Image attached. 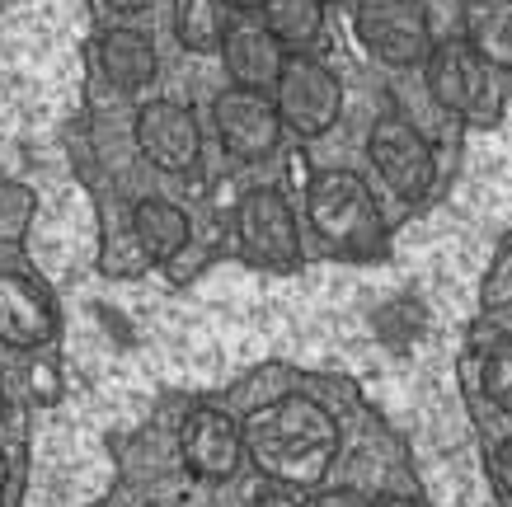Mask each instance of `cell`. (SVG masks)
Here are the masks:
<instances>
[{
	"mask_svg": "<svg viewBox=\"0 0 512 507\" xmlns=\"http://www.w3.org/2000/svg\"><path fill=\"white\" fill-rule=\"evenodd\" d=\"M311 507H376V503L357 489H320L311 498Z\"/></svg>",
	"mask_w": 512,
	"mask_h": 507,
	"instance_id": "ffe728a7",
	"label": "cell"
},
{
	"mask_svg": "<svg viewBox=\"0 0 512 507\" xmlns=\"http://www.w3.org/2000/svg\"><path fill=\"white\" fill-rule=\"evenodd\" d=\"M99 66L118 90H141L156 80V47L137 29H109L99 38Z\"/></svg>",
	"mask_w": 512,
	"mask_h": 507,
	"instance_id": "5bb4252c",
	"label": "cell"
},
{
	"mask_svg": "<svg viewBox=\"0 0 512 507\" xmlns=\"http://www.w3.org/2000/svg\"><path fill=\"white\" fill-rule=\"evenodd\" d=\"M132 235H137V245L146 249V259L170 263V259H179L188 245V216H184V207H174L170 198H141L137 212H132Z\"/></svg>",
	"mask_w": 512,
	"mask_h": 507,
	"instance_id": "9a60e30c",
	"label": "cell"
},
{
	"mask_svg": "<svg viewBox=\"0 0 512 507\" xmlns=\"http://www.w3.org/2000/svg\"><path fill=\"white\" fill-rule=\"evenodd\" d=\"M480 385L489 404L512 414V334L494 338L489 348H484V362H480Z\"/></svg>",
	"mask_w": 512,
	"mask_h": 507,
	"instance_id": "ac0fdd59",
	"label": "cell"
},
{
	"mask_svg": "<svg viewBox=\"0 0 512 507\" xmlns=\"http://www.w3.org/2000/svg\"><path fill=\"white\" fill-rule=\"evenodd\" d=\"M254 507H311V503L301 498V489H292V484H273V479H268L264 489L254 493Z\"/></svg>",
	"mask_w": 512,
	"mask_h": 507,
	"instance_id": "d6986e66",
	"label": "cell"
},
{
	"mask_svg": "<svg viewBox=\"0 0 512 507\" xmlns=\"http://www.w3.org/2000/svg\"><path fill=\"white\" fill-rule=\"evenodd\" d=\"M137 146L165 174H188L202 160V127L193 108L174 104V99H151L137 113Z\"/></svg>",
	"mask_w": 512,
	"mask_h": 507,
	"instance_id": "9c48e42d",
	"label": "cell"
},
{
	"mask_svg": "<svg viewBox=\"0 0 512 507\" xmlns=\"http://www.w3.org/2000/svg\"><path fill=\"white\" fill-rule=\"evenodd\" d=\"M494 479H498V489L512 498V437L494 446Z\"/></svg>",
	"mask_w": 512,
	"mask_h": 507,
	"instance_id": "44dd1931",
	"label": "cell"
},
{
	"mask_svg": "<svg viewBox=\"0 0 512 507\" xmlns=\"http://www.w3.org/2000/svg\"><path fill=\"white\" fill-rule=\"evenodd\" d=\"M212 123H217V137L226 146V155L235 160H268L282 141V113L278 99H268V90H249V85H231V90L217 94L212 104Z\"/></svg>",
	"mask_w": 512,
	"mask_h": 507,
	"instance_id": "8992f818",
	"label": "cell"
},
{
	"mask_svg": "<svg viewBox=\"0 0 512 507\" xmlns=\"http://www.w3.org/2000/svg\"><path fill=\"white\" fill-rule=\"evenodd\" d=\"M179 451H184V465L198 479H235L240 465H245L249 446H245V423H235L226 409H188V418L179 423Z\"/></svg>",
	"mask_w": 512,
	"mask_h": 507,
	"instance_id": "52a82bcc",
	"label": "cell"
},
{
	"mask_svg": "<svg viewBox=\"0 0 512 507\" xmlns=\"http://www.w3.org/2000/svg\"><path fill=\"white\" fill-rule=\"evenodd\" d=\"M113 10H123V15H137V10H146V5H156V0H109Z\"/></svg>",
	"mask_w": 512,
	"mask_h": 507,
	"instance_id": "603a6c76",
	"label": "cell"
},
{
	"mask_svg": "<svg viewBox=\"0 0 512 507\" xmlns=\"http://www.w3.org/2000/svg\"><path fill=\"white\" fill-rule=\"evenodd\" d=\"M5 484H10V461H5V451H0V498H5Z\"/></svg>",
	"mask_w": 512,
	"mask_h": 507,
	"instance_id": "cb8c5ba5",
	"label": "cell"
},
{
	"mask_svg": "<svg viewBox=\"0 0 512 507\" xmlns=\"http://www.w3.org/2000/svg\"><path fill=\"white\" fill-rule=\"evenodd\" d=\"M57 334L52 296L24 273H0V343L10 348H43Z\"/></svg>",
	"mask_w": 512,
	"mask_h": 507,
	"instance_id": "7c38bea8",
	"label": "cell"
},
{
	"mask_svg": "<svg viewBox=\"0 0 512 507\" xmlns=\"http://www.w3.org/2000/svg\"><path fill=\"white\" fill-rule=\"evenodd\" d=\"M367 155H372L376 174L390 184V193H400L404 202H419L433 193L437 179V160L433 146L419 127L400 118V113H381L367 132Z\"/></svg>",
	"mask_w": 512,
	"mask_h": 507,
	"instance_id": "277c9868",
	"label": "cell"
},
{
	"mask_svg": "<svg viewBox=\"0 0 512 507\" xmlns=\"http://www.w3.org/2000/svg\"><path fill=\"white\" fill-rule=\"evenodd\" d=\"M376 507H423L419 498H404V493H386V498H376Z\"/></svg>",
	"mask_w": 512,
	"mask_h": 507,
	"instance_id": "7402d4cb",
	"label": "cell"
},
{
	"mask_svg": "<svg viewBox=\"0 0 512 507\" xmlns=\"http://www.w3.org/2000/svg\"><path fill=\"white\" fill-rule=\"evenodd\" d=\"M259 15L282 38V47H292V52L315 47L325 33V0H264Z\"/></svg>",
	"mask_w": 512,
	"mask_h": 507,
	"instance_id": "e0dca14e",
	"label": "cell"
},
{
	"mask_svg": "<svg viewBox=\"0 0 512 507\" xmlns=\"http://www.w3.org/2000/svg\"><path fill=\"white\" fill-rule=\"evenodd\" d=\"M264 0H231V10H259Z\"/></svg>",
	"mask_w": 512,
	"mask_h": 507,
	"instance_id": "d4e9b609",
	"label": "cell"
},
{
	"mask_svg": "<svg viewBox=\"0 0 512 507\" xmlns=\"http://www.w3.org/2000/svg\"><path fill=\"white\" fill-rule=\"evenodd\" d=\"M221 62H226V76L235 85H249V90H273L287 66V47L264 19H231L226 29V43H221Z\"/></svg>",
	"mask_w": 512,
	"mask_h": 507,
	"instance_id": "8fae6325",
	"label": "cell"
},
{
	"mask_svg": "<svg viewBox=\"0 0 512 507\" xmlns=\"http://www.w3.org/2000/svg\"><path fill=\"white\" fill-rule=\"evenodd\" d=\"M362 47L386 66H419L433 52V29L423 0H353Z\"/></svg>",
	"mask_w": 512,
	"mask_h": 507,
	"instance_id": "3957f363",
	"label": "cell"
},
{
	"mask_svg": "<svg viewBox=\"0 0 512 507\" xmlns=\"http://www.w3.org/2000/svg\"><path fill=\"white\" fill-rule=\"evenodd\" d=\"M461 29L484 62L512 71V0H461Z\"/></svg>",
	"mask_w": 512,
	"mask_h": 507,
	"instance_id": "4fadbf2b",
	"label": "cell"
},
{
	"mask_svg": "<svg viewBox=\"0 0 512 507\" xmlns=\"http://www.w3.org/2000/svg\"><path fill=\"white\" fill-rule=\"evenodd\" d=\"M235 231H240L245 254L254 263H264V268H292L301 259L296 216L278 188H249L240 207H235Z\"/></svg>",
	"mask_w": 512,
	"mask_h": 507,
	"instance_id": "ba28073f",
	"label": "cell"
},
{
	"mask_svg": "<svg viewBox=\"0 0 512 507\" xmlns=\"http://www.w3.org/2000/svg\"><path fill=\"white\" fill-rule=\"evenodd\" d=\"M282 123L292 127L296 137H325L329 127L339 123L343 113V85L325 62H315L306 52L287 57L278 85H273Z\"/></svg>",
	"mask_w": 512,
	"mask_h": 507,
	"instance_id": "5b68a950",
	"label": "cell"
},
{
	"mask_svg": "<svg viewBox=\"0 0 512 507\" xmlns=\"http://www.w3.org/2000/svg\"><path fill=\"white\" fill-rule=\"evenodd\" d=\"M10 418V400H5V390H0V423Z\"/></svg>",
	"mask_w": 512,
	"mask_h": 507,
	"instance_id": "484cf974",
	"label": "cell"
},
{
	"mask_svg": "<svg viewBox=\"0 0 512 507\" xmlns=\"http://www.w3.org/2000/svg\"><path fill=\"white\" fill-rule=\"evenodd\" d=\"M306 216L315 235L339 254H376L386 245L381 207L353 169H320L306 188Z\"/></svg>",
	"mask_w": 512,
	"mask_h": 507,
	"instance_id": "7a4b0ae2",
	"label": "cell"
},
{
	"mask_svg": "<svg viewBox=\"0 0 512 507\" xmlns=\"http://www.w3.org/2000/svg\"><path fill=\"white\" fill-rule=\"evenodd\" d=\"M245 446L249 461L264 470L273 484L292 489H315L339 461V423L320 400L311 395H282V400L259 404L245 418Z\"/></svg>",
	"mask_w": 512,
	"mask_h": 507,
	"instance_id": "6da1fadb",
	"label": "cell"
},
{
	"mask_svg": "<svg viewBox=\"0 0 512 507\" xmlns=\"http://www.w3.org/2000/svg\"><path fill=\"white\" fill-rule=\"evenodd\" d=\"M231 29V0H174V33L188 52H221Z\"/></svg>",
	"mask_w": 512,
	"mask_h": 507,
	"instance_id": "2e32d148",
	"label": "cell"
},
{
	"mask_svg": "<svg viewBox=\"0 0 512 507\" xmlns=\"http://www.w3.org/2000/svg\"><path fill=\"white\" fill-rule=\"evenodd\" d=\"M484 57L466 38H447V43H433L428 52V94L447 113H480L484 99H489V76H484Z\"/></svg>",
	"mask_w": 512,
	"mask_h": 507,
	"instance_id": "30bf717a",
	"label": "cell"
}]
</instances>
